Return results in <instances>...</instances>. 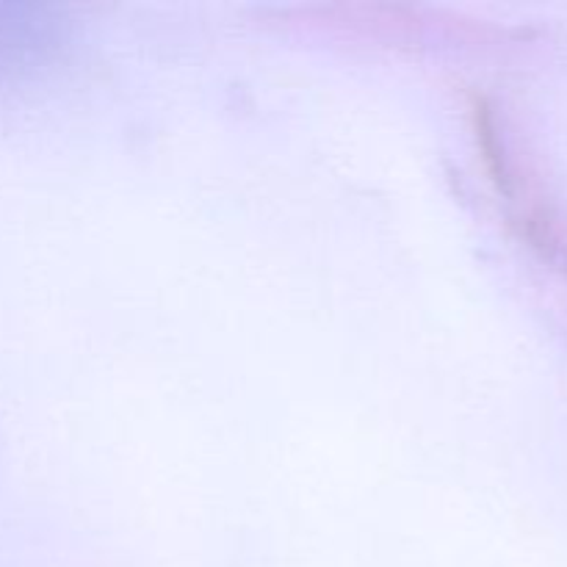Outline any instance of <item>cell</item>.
Returning <instances> with one entry per match:
<instances>
[]
</instances>
